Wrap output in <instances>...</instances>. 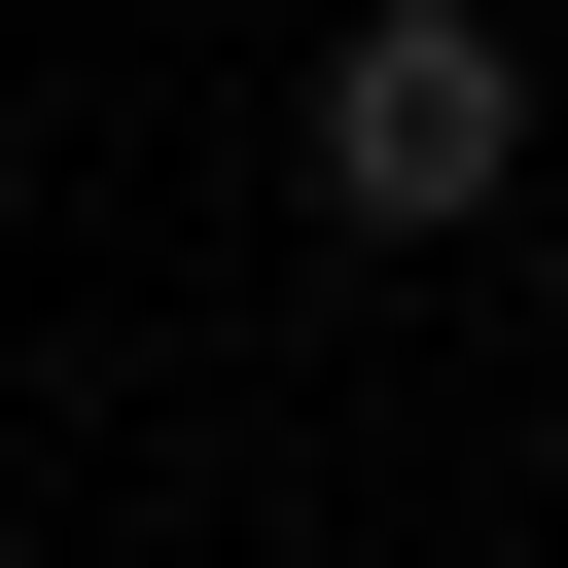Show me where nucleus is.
I'll return each mask as SVG.
<instances>
[{"label":"nucleus","mask_w":568,"mask_h":568,"mask_svg":"<svg viewBox=\"0 0 568 568\" xmlns=\"http://www.w3.org/2000/svg\"><path fill=\"white\" fill-rule=\"evenodd\" d=\"M284 142H320V213H355V248H462V213L532 178V36H497V0H355Z\"/></svg>","instance_id":"nucleus-1"}]
</instances>
